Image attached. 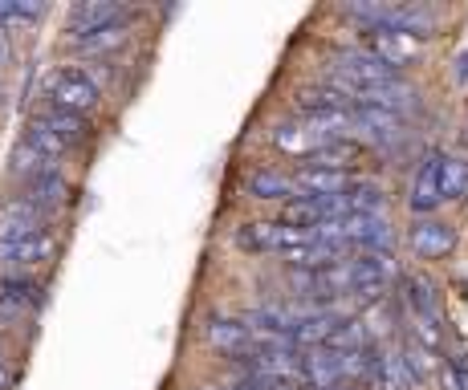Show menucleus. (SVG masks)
<instances>
[{
  "label": "nucleus",
  "mask_w": 468,
  "mask_h": 390,
  "mask_svg": "<svg viewBox=\"0 0 468 390\" xmlns=\"http://www.w3.org/2000/svg\"><path fill=\"white\" fill-rule=\"evenodd\" d=\"M41 94L49 106H61V111L82 118H90L102 106V90H98V81L90 78L86 66H53L41 81Z\"/></svg>",
  "instance_id": "f257e3e1"
},
{
  "label": "nucleus",
  "mask_w": 468,
  "mask_h": 390,
  "mask_svg": "<svg viewBox=\"0 0 468 390\" xmlns=\"http://www.w3.org/2000/svg\"><path fill=\"white\" fill-rule=\"evenodd\" d=\"M314 232L290 228L282 220H249L237 228V248L240 252H253V257H285L293 252L298 244H305Z\"/></svg>",
  "instance_id": "f03ea898"
},
{
  "label": "nucleus",
  "mask_w": 468,
  "mask_h": 390,
  "mask_svg": "<svg viewBox=\"0 0 468 390\" xmlns=\"http://www.w3.org/2000/svg\"><path fill=\"white\" fill-rule=\"evenodd\" d=\"M119 25H134V8L131 5H119V0H82V5H74L66 13L69 45L94 37V33L119 29Z\"/></svg>",
  "instance_id": "7ed1b4c3"
},
{
  "label": "nucleus",
  "mask_w": 468,
  "mask_h": 390,
  "mask_svg": "<svg viewBox=\"0 0 468 390\" xmlns=\"http://www.w3.org/2000/svg\"><path fill=\"white\" fill-rule=\"evenodd\" d=\"M58 252H61V236L53 232V224H45V228L25 236L21 244L0 252V260H5L8 269H16V273H33V269H41V265H53Z\"/></svg>",
  "instance_id": "20e7f679"
},
{
  "label": "nucleus",
  "mask_w": 468,
  "mask_h": 390,
  "mask_svg": "<svg viewBox=\"0 0 468 390\" xmlns=\"http://www.w3.org/2000/svg\"><path fill=\"white\" fill-rule=\"evenodd\" d=\"M367 53H375V58L383 61V66H391L395 74H399L403 66H411V61L424 58V41L411 37V33H395V29H367Z\"/></svg>",
  "instance_id": "39448f33"
},
{
  "label": "nucleus",
  "mask_w": 468,
  "mask_h": 390,
  "mask_svg": "<svg viewBox=\"0 0 468 390\" xmlns=\"http://www.w3.org/2000/svg\"><path fill=\"white\" fill-rule=\"evenodd\" d=\"M204 338H208V346L216 353H224V358H245V353H253V330L245 325V317H224V313H212L208 325H204Z\"/></svg>",
  "instance_id": "423d86ee"
},
{
  "label": "nucleus",
  "mask_w": 468,
  "mask_h": 390,
  "mask_svg": "<svg viewBox=\"0 0 468 390\" xmlns=\"http://www.w3.org/2000/svg\"><path fill=\"white\" fill-rule=\"evenodd\" d=\"M440 163H444V151H428L424 159H420L416 175H411V187H408V207L424 220L431 216L440 204H444V195H440Z\"/></svg>",
  "instance_id": "0eeeda50"
},
{
  "label": "nucleus",
  "mask_w": 468,
  "mask_h": 390,
  "mask_svg": "<svg viewBox=\"0 0 468 390\" xmlns=\"http://www.w3.org/2000/svg\"><path fill=\"white\" fill-rule=\"evenodd\" d=\"M408 244L420 260H444L448 252L456 248V228L448 220H436V216H424V220L411 224Z\"/></svg>",
  "instance_id": "6e6552de"
},
{
  "label": "nucleus",
  "mask_w": 468,
  "mask_h": 390,
  "mask_svg": "<svg viewBox=\"0 0 468 390\" xmlns=\"http://www.w3.org/2000/svg\"><path fill=\"white\" fill-rule=\"evenodd\" d=\"M25 199H33V204L41 207L45 216H53V212H61V207L74 199V187H69V179H66V171L61 167H49V171H41V175H33V179H25Z\"/></svg>",
  "instance_id": "1a4fd4ad"
},
{
  "label": "nucleus",
  "mask_w": 468,
  "mask_h": 390,
  "mask_svg": "<svg viewBox=\"0 0 468 390\" xmlns=\"http://www.w3.org/2000/svg\"><path fill=\"white\" fill-rule=\"evenodd\" d=\"M29 118H37L41 126H49V131L58 134V139L66 142L69 151H74V147H86V142L94 139V126H90V118H82V114H69V111H61V106L41 102Z\"/></svg>",
  "instance_id": "9d476101"
},
{
  "label": "nucleus",
  "mask_w": 468,
  "mask_h": 390,
  "mask_svg": "<svg viewBox=\"0 0 468 390\" xmlns=\"http://www.w3.org/2000/svg\"><path fill=\"white\" fill-rule=\"evenodd\" d=\"M403 305H408V317L411 321H431L440 325V289L436 280H428L424 273H408L403 277Z\"/></svg>",
  "instance_id": "9b49d317"
},
{
  "label": "nucleus",
  "mask_w": 468,
  "mask_h": 390,
  "mask_svg": "<svg viewBox=\"0 0 468 390\" xmlns=\"http://www.w3.org/2000/svg\"><path fill=\"white\" fill-rule=\"evenodd\" d=\"M302 383L314 390L342 386V353L330 346H314L302 353Z\"/></svg>",
  "instance_id": "f8f14e48"
},
{
  "label": "nucleus",
  "mask_w": 468,
  "mask_h": 390,
  "mask_svg": "<svg viewBox=\"0 0 468 390\" xmlns=\"http://www.w3.org/2000/svg\"><path fill=\"white\" fill-rule=\"evenodd\" d=\"M249 199H265V204H290L298 199V184H293L290 171H273V167H257L245 179Z\"/></svg>",
  "instance_id": "ddd939ff"
},
{
  "label": "nucleus",
  "mask_w": 468,
  "mask_h": 390,
  "mask_svg": "<svg viewBox=\"0 0 468 390\" xmlns=\"http://www.w3.org/2000/svg\"><path fill=\"white\" fill-rule=\"evenodd\" d=\"M363 142H355V139H335V142H322L314 155H305L302 159V167H322V171H346L350 175V167H358L363 163Z\"/></svg>",
  "instance_id": "4468645a"
},
{
  "label": "nucleus",
  "mask_w": 468,
  "mask_h": 390,
  "mask_svg": "<svg viewBox=\"0 0 468 390\" xmlns=\"http://www.w3.org/2000/svg\"><path fill=\"white\" fill-rule=\"evenodd\" d=\"M269 139H273V147H277V151H285V155H298V159L314 155V151L322 147V139L302 122V118H298V122H277Z\"/></svg>",
  "instance_id": "2eb2a0df"
},
{
  "label": "nucleus",
  "mask_w": 468,
  "mask_h": 390,
  "mask_svg": "<svg viewBox=\"0 0 468 390\" xmlns=\"http://www.w3.org/2000/svg\"><path fill=\"white\" fill-rule=\"evenodd\" d=\"M395 353H399V366H403V374H408L411 386H424L428 378L436 374V353H431L428 346H420L411 333L399 342V350H395Z\"/></svg>",
  "instance_id": "dca6fc26"
},
{
  "label": "nucleus",
  "mask_w": 468,
  "mask_h": 390,
  "mask_svg": "<svg viewBox=\"0 0 468 390\" xmlns=\"http://www.w3.org/2000/svg\"><path fill=\"white\" fill-rule=\"evenodd\" d=\"M440 195H444V204L468 199V159L464 155H444V163H440Z\"/></svg>",
  "instance_id": "f3484780"
},
{
  "label": "nucleus",
  "mask_w": 468,
  "mask_h": 390,
  "mask_svg": "<svg viewBox=\"0 0 468 390\" xmlns=\"http://www.w3.org/2000/svg\"><path fill=\"white\" fill-rule=\"evenodd\" d=\"M0 293L13 297V301H21L25 310H37V305L45 301V285L33 273H8V277H0Z\"/></svg>",
  "instance_id": "a211bd4d"
},
{
  "label": "nucleus",
  "mask_w": 468,
  "mask_h": 390,
  "mask_svg": "<svg viewBox=\"0 0 468 390\" xmlns=\"http://www.w3.org/2000/svg\"><path fill=\"white\" fill-rule=\"evenodd\" d=\"M131 25H119V29H106V33H94V37L86 41H74L78 53H86V58H106V53H119L131 45Z\"/></svg>",
  "instance_id": "6ab92c4d"
},
{
  "label": "nucleus",
  "mask_w": 468,
  "mask_h": 390,
  "mask_svg": "<svg viewBox=\"0 0 468 390\" xmlns=\"http://www.w3.org/2000/svg\"><path fill=\"white\" fill-rule=\"evenodd\" d=\"M25 142H29V147H33V151H37V155H41V159L58 163V167H61V159H66V155H69V147H66V142H61V139H58V134H53V131H49V126H41V122H37V118H29V126H25Z\"/></svg>",
  "instance_id": "aec40b11"
},
{
  "label": "nucleus",
  "mask_w": 468,
  "mask_h": 390,
  "mask_svg": "<svg viewBox=\"0 0 468 390\" xmlns=\"http://www.w3.org/2000/svg\"><path fill=\"white\" fill-rule=\"evenodd\" d=\"M45 16V5H21V0H0V33L16 29V25H33Z\"/></svg>",
  "instance_id": "412c9836"
},
{
  "label": "nucleus",
  "mask_w": 468,
  "mask_h": 390,
  "mask_svg": "<svg viewBox=\"0 0 468 390\" xmlns=\"http://www.w3.org/2000/svg\"><path fill=\"white\" fill-rule=\"evenodd\" d=\"M440 383H444V390H468V353H452L440 366Z\"/></svg>",
  "instance_id": "4be33fe9"
},
{
  "label": "nucleus",
  "mask_w": 468,
  "mask_h": 390,
  "mask_svg": "<svg viewBox=\"0 0 468 390\" xmlns=\"http://www.w3.org/2000/svg\"><path fill=\"white\" fill-rule=\"evenodd\" d=\"M33 310H25L21 301H13V297H5L0 293V325H16L21 317H29Z\"/></svg>",
  "instance_id": "5701e85b"
},
{
  "label": "nucleus",
  "mask_w": 468,
  "mask_h": 390,
  "mask_svg": "<svg viewBox=\"0 0 468 390\" xmlns=\"http://www.w3.org/2000/svg\"><path fill=\"white\" fill-rule=\"evenodd\" d=\"M0 390H13V366H8L5 346H0Z\"/></svg>",
  "instance_id": "b1692460"
},
{
  "label": "nucleus",
  "mask_w": 468,
  "mask_h": 390,
  "mask_svg": "<svg viewBox=\"0 0 468 390\" xmlns=\"http://www.w3.org/2000/svg\"><path fill=\"white\" fill-rule=\"evenodd\" d=\"M452 74H456V81H468V49H461L452 58Z\"/></svg>",
  "instance_id": "393cba45"
},
{
  "label": "nucleus",
  "mask_w": 468,
  "mask_h": 390,
  "mask_svg": "<svg viewBox=\"0 0 468 390\" xmlns=\"http://www.w3.org/2000/svg\"><path fill=\"white\" fill-rule=\"evenodd\" d=\"M13 66V45H8V33H0V74Z\"/></svg>",
  "instance_id": "a878e982"
}]
</instances>
